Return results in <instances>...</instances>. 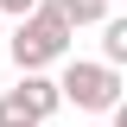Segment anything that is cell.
<instances>
[{
    "label": "cell",
    "mask_w": 127,
    "mask_h": 127,
    "mask_svg": "<svg viewBox=\"0 0 127 127\" xmlns=\"http://www.w3.org/2000/svg\"><path fill=\"white\" fill-rule=\"evenodd\" d=\"M70 19L57 13V0H38L26 19H19V32H13V64L19 70H45V64H57L64 51H70Z\"/></svg>",
    "instance_id": "cell-1"
},
{
    "label": "cell",
    "mask_w": 127,
    "mask_h": 127,
    "mask_svg": "<svg viewBox=\"0 0 127 127\" xmlns=\"http://www.w3.org/2000/svg\"><path fill=\"white\" fill-rule=\"evenodd\" d=\"M57 95L64 102H76V108L102 114V108H121V70L114 64H64V76H57Z\"/></svg>",
    "instance_id": "cell-2"
},
{
    "label": "cell",
    "mask_w": 127,
    "mask_h": 127,
    "mask_svg": "<svg viewBox=\"0 0 127 127\" xmlns=\"http://www.w3.org/2000/svg\"><path fill=\"white\" fill-rule=\"evenodd\" d=\"M19 95L32 102V114H38V121H51V114L64 108V95H57V83H51L45 70H19Z\"/></svg>",
    "instance_id": "cell-3"
},
{
    "label": "cell",
    "mask_w": 127,
    "mask_h": 127,
    "mask_svg": "<svg viewBox=\"0 0 127 127\" xmlns=\"http://www.w3.org/2000/svg\"><path fill=\"white\" fill-rule=\"evenodd\" d=\"M0 127H45V121L32 114V102L19 89H0Z\"/></svg>",
    "instance_id": "cell-4"
},
{
    "label": "cell",
    "mask_w": 127,
    "mask_h": 127,
    "mask_svg": "<svg viewBox=\"0 0 127 127\" xmlns=\"http://www.w3.org/2000/svg\"><path fill=\"white\" fill-rule=\"evenodd\" d=\"M102 64H127V19H102Z\"/></svg>",
    "instance_id": "cell-5"
},
{
    "label": "cell",
    "mask_w": 127,
    "mask_h": 127,
    "mask_svg": "<svg viewBox=\"0 0 127 127\" xmlns=\"http://www.w3.org/2000/svg\"><path fill=\"white\" fill-rule=\"evenodd\" d=\"M57 13L70 19V26H102V19H108V0H57Z\"/></svg>",
    "instance_id": "cell-6"
},
{
    "label": "cell",
    "mask_w": 127,
    "mask_h": 127,
    "mask_svg": "<svg viewBox=\"0 0 127 127\" xmlns=\"http://www.w3.org/2000/svg\"><path fill=\"white\" fill-rule=\"evenodd\" d=\"M32 6H38V0H0V13H13V19H26Z\"/></svg>",
    "instance_id": "cell-7"
}]
</instances>
